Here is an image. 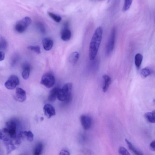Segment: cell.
<instances>
[{
  "label": "cell",
  "instance_id": "14",
  "mask_svg": "<svg viewBox=\"0 0 155 155\" xmlns=\"http://www.w3.org/2000/svg\"><path fill=\"white\" fill-rule=\"evenodd\" d=\"M59 89L60 88H59L55 87L51 90L48 98V100L49 102H53L56 100Z\"/></svg>",
  "mask_w": 155,
  "mask_h": 155
},
{
  "label": "cell",
  "instance_id": "1",
  "mask_svg": "<svg viewBox=\"0 0 155 155\" xmlns=\"http://www.w3.org/2000/svg\"><path fill=\"white\" fill-rule=\"evenodd\" d=\"M103 28L99 27L96 29L93 35L89 47V55L90 59H95L102 41L103 35Z\"/></svg>",
  "mask_w": 155,
  "mask_h": 155
},
{
  "label": "cell",
  "instance_id": "24",
  "mask_svg": "<svg viewBox=\"0 0 155 155\" xmlns=\"http://www.w3.org/2000/svg\"><path fill=\"white\" fill-rule=\"evenodd\" d=\"M48 14L51 18L57 23H59L62 20V18L60 16L53 13L49 12Z\"/></svg>",
  "mask_w": 155,
  "mask_h": 155
},
{
  "label": "cell",
  "instance_id": "29",
  "mask_svg": "<svg viewBox=\"0 0 155 155\" xmlns=\"http://www.w3.org/2000/svg\"><path fill=\"white\" fill-rule=\"evenodd\" d=\"M38 27L40 31L42 33H44L45 32V27L41 23H39L38 24Z\"/></svg>",
  "mask_w": 155,
  "mask_h": 155
},
{
  "label": "cell",
  "instance_id": "3",
  "mask_svg": "<svg viewBox=\"0 0 155 155\" xmlns=\"http://www.w3.org/2000/svg\"><path fill=\"white\" fill-rule=\"evenodd\" d=\"M31 19L29 17H26L17 22L15 26V30L19 33L24 32L31 23Z\"/></svg>",
  "mask_w": 155,
  "mask_h": 155
},
{
  "label": "cell",
  "instance_id": "7",
  "mask_svg": "<svg viewBox=\"0 0 155 155\" xmlns=\"http://www.w3.org/2000/svg\"><path fill=\"white\" fill-rule=\"evenodd\" d=\"M5 128L9 131L11 135L14 140L17 139L18 135L16 134L17 125L13 120H10L7 122L5 124Z\"/></svg>",
  "mask_w": 155,
  "mask_h": 155
},
{
  "label": "cell",
  "instance_id": "16",
  "mask_svg": "<svg viewBox=\"0 0 155 155\" xmlns=\"http://www.w3.org/2000/svg\"><path fill=\"white\" fill-rule=\"evenodd\" d=\"M23 71L22 73V76L23 78L25 80L28 79L30 75V65L27 63L23 65Z\"/></svg>",
  "mask_w": 155,
  "mask_h": 155
},
{
  "label": "cell",
  "instance_id": "9",
  "mask_svg": "<svg viewBox=\"0 0 155 155\" xmlns=\"http://www.w3.org/2000/svg\"><path fill=\"white\" fill-rule=\"evenodd\" d=\"M0 139L3 141L4 142H9L18 139H14L9 131L5 127L1 131Z\"/></svg>",
  "mask_w": 155,
  "mask_h": 155
},
{
  "label": "cell",
  "instance_id": "12",
  "mask_svg": "<svg viewBox=\"0 0 155 155\" xmlns=\"http://www.w3.org/2000/svg\"><path fill=\"white\" fill-rule=\"evenodd\" d=\"M19 135L22 140H26L30 142L34 140V135L30 131L21 132Z\"/></svg>",
  "mask_w": 155,
  "mask_h": 155
},
{
  "label": "cell",
  "instance_id": "25",
  "mask_svg": "<svg viewBox=\"0 0 155 155\" xmlns=\"http://www.w3.org/2000/svg\"><path fill=\"white\" fill-rule=\"evenodd\" d=\"M132 1L133 0H125L123 8V11H127L129 9L131 6Z\"/></svg>",
  "mask_w": 155,
  "mask_h": 155
},
{
  "label": "cell",
  "instance_id": "23",
  "mask_svg": "<svg viewBox=\"0 0 155 155\" xmlns=\"http://www.w3.org/2000/svg\"><path fill=\"white\" fill-rule=\"evenodd\" d=\"M7 42L6 40L3 37H1L0 39V48L1 50L5 51L7 47Z\"/></svg>",
  "mask_w": 155,
  "mask_h": 155
},
{
  "label": "cell",
  "instance_id": "22",
  "mask_svg": "<svg viewBox=\"0 0 155 155\" xmlns=\"http://www.w3.org/2000/svg\"><path fill=\"white\" fill-rule=\"evenodd\" d=\"M143 59V56L140 54H137L135 57V63L136 67L139 68L141 65Z\"/></svg>",
  "mask_w": 155,
  "mask_h": 155
},
{
  "label": "cell",
  "instance_id": "31",
  "mask_svg": "<svg viewBox=\"0 0 155 155\" xmlns=\"http://www.w3.org/2000/svg\"><path fill=\"white\" fill-rule=\"evenodd\" d=\"M59 155H69V152L67 150H63L61 151L60 152Z\"/></svg>",
  "mask_w": 155,
  "mask_h": 155
},
{
  "label": "cell",
  "instance_id": "19",
  "mask_svg": "<svg viewBox=\"0 0 155 155\" xmlns=\"http://www.w3.org/2000/svg\"><path fill=\"white\" fill-rule=\"evenodd\" d=\"M145 117L149 123H155V110L153 111L152 112L148 113L145 114Z\"/></svg>",
  "mask_w": 155,
  "mask_h": 155
},
{
  "label": "cell",
  "instance_id": "2",
  "mask_svg": "<svg viewBox=\"0 0 155 155\" xmlns=\"http://www.w3.org/2000/svg\"><path fill=\"white\" fill-rule=\"evenodd\" d=\"M73 84L71 83L66 84L62 88H60L57 97L59 100L61 101H70L71 98V91Z\"/></svg>",
  "mask_w": 155,
  "mask_h": 155
},
{
  "label": "cell",
  "instance_id": "34",
  "mask_svg": "<svg viewBox=\"0 0 155 155\" xmlns=\"http://www.w3.org/2000/svg\"><path fill=\"white\" fill-rule=\"evenodd\" d=\"M153 102L155 103V99H154L153 100Z\"/></svg>",
  "mask_w": 155,
  "mask_h": 155
},
{
  "label": "cell",
  "instance_id": "26",
  "mask_svg": "<svg viewBox=\"0 0 155 155\" xmlns=\"http://www.w3.org/2000/svg\"><path fill=\"white\" fill-rule=\"evenodd\" d=\"M150 70L148 68L143 69L142 70L141 72V75L143 78H146V77L150 75Z\"/></svg>",
  "mask_w": 155,
  "mask_h": 155
},
{
  "label": "cell",
  "instance_id": "32",
  "mask_svg": "<svg viewBox=\"0 0 155 155\" xmlns=\"http://www.w3.org/2000/svg\"><path fill=\"white\" fill-rule=\"evenodd\" d=\"M5 58V54L4 53L3 51H1V58L0 61H1L3 60Z\"/></svg>",
  "mask_w": 155,
  "mask_h": 155
},
{
  "label": "cell",
  "instance_id": "5",
  "mask_svg": "<svg viewBox=\"0 0 155 155\" xmlns=\"http://www.w3.org/2000/svg\"><path fill=\"white\" fill-rule=\"evenodd\" d=\"M116 36V29L114 28L111 31L106 46V53L109 55L113 52L115 46Z\"/></svg>",
  "mask_w": 155,
  "mask_h": 155
},
{
  "label": "cell",
  "instance_id": "13",
  "mask_svg": "<svg viewBox=\"0 0 155 155\" xmlns=\"http://www.w3.org/2000/svg\"><path fill=\"white\" fill-rule=\"evenodd\" d=\"M53 42L50 38L46 37L43 39L42 45L44 49L46 51L51 50L53 46Z\"/></svg>",
  "mask_w": 155,
  "mask_h": 155
},
{
  "label": "cell",
  "instance_id": "17",
  "mask_svg": "<svg viewBox=\"0 0 155 155\" xmlns=\"http://www.w3.org/2000/svg\"><path fill=\"white\" fill-rule=\"evenodd\" d=\"M104 80V84L102 87L103 92H106L108 89L109 87L111 84V80L110 77L107 75H104L103 76Z\"/></svg>",
  "mask_w": 155,
  "mask_h": 155
},
{
  "label": "cell",
  "instance_id": "18",
  "mask_svg": "<svg viewBox=\"0 0 155 155\" xmlns=\"http://www.w3.org/2000/svg\"><path fill=\"white\" fill-rule=\"evenodd\" d=\"M80 54L78 52H73L70 55L69 58V62L71 64L74 65L78 60Z\"/></svg>",
  "mask_w": 155,
  "mask_h": 155
},
{
  "label": "cell",
  "instance_id": "10",
  "mask_svg": "<svg viewBox=\"0 0 155 155\" xmlns=\"http://www.w3.org/2000/svg\"><path fill=\"white\" fill-rule=\"evenodd\" d=\"M43 110L44 114L48 118H50L56 114L54 108L51 104H46L43 107Z\"/></svg>",
  "mask_w": 155,
  "mask_h": 155
},
{
  "label": "cell",
  "instance_id": "15",
  "mask_svg": "<svg viewBox=\"0 0 155 155\" xmlns=\"http://www.w3.org/2000/svg\"><path fill=\"white\" fill-rule=\"evenodd\" d=\"M71 37V32L68 28L67 27H65V28L61 33V38L65 41H67L70 40Z\"/></svg>",
  "mask_w": 155,
  "mask_h": 155
},
{
  "label": "cell",
  "instance_id": "30",
  "mask_svg": "<svg viewBox=\"0 0 155 155\" xmlns=\"http://www.w3.org/2000/svg\"><path fill=\"white\" fill-rule=\"evenodd\" d=\"M150 148L152 150L155 152V141L152 142L151 143Z\"/></svg>",
  "mask_w": 155,
  "mask_h": 155
},
{
  "label": "cell",
  "instance_id": "6",
  "mask_svg": "<svg viewBox=\"0 0 155 155\" xmlns=\"http://www.w3.org/2000/svg\"><path fill=\"white\" fill-rule=\"evenodd\" d=\"M20 84V81L17 76L13 75L10 76L8 80L5 82V86L7 89L13 90Z\"/></svg>",
  "mask_w": 155,
  "mask_h": 155
},
{
  "label": "cell",
  "instance_id": "21",
  "mask_svg": "<svg viewBox=\"0 0 155 155\" xmlns=\"http://www.w3.org/2000/svg\"><path fill=\"white\" fill-rule=\"evenodd\" d=\"M125 141L126 142L128 147L131 150L135 153L136 155H143V154L140 151H138L137 149L132 145L131 143L127 139H125Z\"/></svg>",
  "mask_w": 155,
  "mask_h": 155
},
{
  "label": "cell",
  "instance_id": "33",
  "mask_svg": "<svg viewBox=\"0 0 155 155\" xmlns=\"http://www.w3.org/2000/svg\"><path fill=\"white\" fill-rule=\"evenodd\" d=\"M18 58L17 57H14L13 59H12L11 63L12 65H14L16 63V61H17Z\"/></svg>",
  "mask_w": 155,
  "mask_h": 155
},
{
  "label": "cell",
  "instance_id": "8",
  "mask_svg": "<svg viewBox=\"0 0 155 155\" xmlns=\"http://www.w3.org/2000/svg\"><path fill=\"white\" fill-rule=\"evenodd\" d=\"M80 120L82 125L84 129L87 130L91 128L92 121L90 116L86 115H83L80 116Z\"/></svg>",
  "mask_w": 155,
  "mask_h": 155
},
{
  "label": "cell",
  "instance_id": "20",
  "mask_svg": "<svg viewBox=\"0 0 155 155\" xmlns=\"http://www.w3.org/2000/svg\"><path fill=\"white\" fill-rule=\"evenodd\" d=\"M43 150V145L42 143H38L35 147L34 152L35 155H40Z\"/></svg>",
  "mask_w": 155,
  "mask_h": 155
},
{
  "label": "cell",
  "instance_id": "11",
  "mask_svg": "<svg viewBox=\"0 0 155 155\" xmlns=\"http://www.w3.org/2000/svg\"><path fill=\"white\" fill-rule=\"evenodd\" d=\"M26 96L25 91L20 88H16V91L15 99L20 102H23L26 99Z\"/></svg>",
  "mask_w": 155,
  "mask_h": 155
},
{
  "label": "cell",
  "instance_id": "28",
  "mask_svg": "<svg viewBox=\"0 0 155 155\" xmlns=\"http://www.w3.org/2000/svg\"><path fill=\"white\" fill-rule=\"evenodd\" d=\"M119 154L122 155H130L129 152L127 149L123 147H120L119 149Z\"/></svg>",
  "mask_w": 155,
  "mask_h": 155
},
{
  "label": "cell",
  "instance_id": "27",
  "mask_svg": "<svg viewBox=\"0 0 155 155\" xmlns=\"http://www.w3.org/2000/svg\"><path fill=\"white\" fill-rule=\"evenodd\" d=\"M28 49L38 54H39L41 53L40 48L39 46H29L28 47Z\"/></svg>",
  "mask_w": 155,
  "mask_h": 155
},
{
  "label": "cell",
  "instance_id": "35",
  "mask_svg": "<svg viewBox=\"0 0 155 155\" xmlns=\"http://www.w3.org/2000/svg\"><path fill=\"white\" fill-rule=\"evenodd\" d=\"M110 0H108V3L110 2Z\"/></svg>",
  "mask_w": 155,
  "mask_h": 155
},
{
  "label": "cell",
  "instance_id": "4",
  "mask_svg": "<svg viewBox=\"0 0 155 155\" xmlns=\"http://www.w3.org/2000/svg\"><path fill=\"white\" fill-rule=\"evenodd\" d=\"M55 79L54 76L50 73H47L42 76L41 84L46 88H49L54 85Z\"/></svg>",
  "mask_w": 155,
  "mask_h": 155
}]
</instances>
